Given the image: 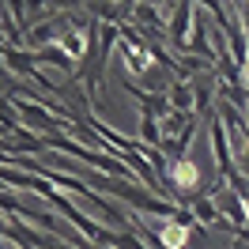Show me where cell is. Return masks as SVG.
Returning a JSON list of instances; mask_svg holds the SVG:
<instances>
[{
    "label": "cell",
    "instance_id": "6da1fadb",
    "mask_svg": "<svg viewBox=\"0 0 249 249\" xmlns=\"http://www.w3.org/2000/svg\"><path fill=\"white\" fill-rule=\"evenodd\" d=\"M174 181H178L181 189H193L196 181H200V170H196L193 162H178V166H174Z\"/></svg>",
    "mask_w": 249,
    "mask_h": 249
},
{
    "label": "cell",
    "instance_id": "7a4b0ae2",
    "mask_svg": "<svg viewBox=\"0 0 249 249\" xmlns=\"http://www.w3.org/2000/svg\"><path fill=\"white\" fill-rule=\"evenodd\" d=\"M162 238H166L170 246H181V242H185V231H181V227H170V231L162 234Z\"/></svg>",
    "mask_w": 249,
    "mask_h": 249
}]
</instances>
